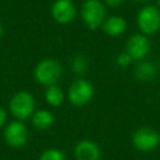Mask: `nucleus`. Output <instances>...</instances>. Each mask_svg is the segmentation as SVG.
<instances>
[{"label":"nucleus","mask_w":160,"mask_h":160,"mask_svg":"<svg viewBox=\"0 0 160 160\" xmlns=\"http://www.w3.org/2000/svg\"><path fill=\"white\" fill-rule=\"evenodd\" d=\"M33 76L35 81L41 86L49 87L57 85L62 76V64L54 58H44L34 67Z\"/></svg>","instance_id":"f257e3e1"},{"label":"nucleus","mask_w":160,"mask_h":160,"mask_svg":"<svg viewBox=\"0 0 160 160\" xmlns=\"http://www.w3.org/2000/svg\"><path fill=\"white\" fill-rule=\"evenodd\" d=\"M83 24L91 31L100 29L107 17V8L100 0H85L80 9Z\"/></svg>","instance_id":"f03ea898"},{"label":"nucleus","mask_w":160,"mask_h":160,"mask_svg":"<svg viewBox=\"0 0 160 160\" xmlns=\"http://www.w3.org/2000/svg\"><path fill=\"white\" fill-rule=\"evenodd\" d=\"M35 98L29 91L20 90L10 98L9 111L16 120L25 121L32 118L35 112Z\"/></svg>","instance_id":"7ed1b4c3"},{"label":"nucleus","mask_w":160,"mask_h":160,"mask_svg":"<svg viewBox=\"0 0 160 160\" xmlns=\"http://www.w3.org/2000/svg\"><path fill=\"white\" fill-rule=\"evenodd\" d=\"M136 24L140 33L147 36L160 31V10L157 6L146 5L140 8L136 16Z\"/></svg>","instance_id":"20e7f679"},{"label":"nucleus","mask_w":160,"mask_h":160,"mask_svg":"<svg viewBox=\"0 0 160 160\" xmlns=\"http://www.w3.org/2000/svg\"><path fill=\"white\" fill-rule=\"evenodd\" d=\"M94 96L92 83L83 78L75 80L67 90V99L75 108H82L91 102Z\"/></svg>","instance_id":"39448f33"},{"label":"nucleus","mask_w":160,"mask_h":160,"mask_svg":"<svg viewBox=\"0 0 160 160\" xmlns=\"http://www.w3.org/2000/svg\"><path fill=\"white\" fill-rule=\"evenodd\" d=\"M3 139L11 148H21L29 140V129L23 121L14 120L8 123L3 129Z\"/></svg>","instance_id":"423d86ee"},{"label":"nucleus","mask_w":160,"mask_h":160,"mask_svg":"<svg viewBox=\"0 0 160 160\" xmlns=\"http://www.w3.org/2000/svg\"><path fill=\"white\" fill-rule=\"evenodd\" d=\"M132 144L140 152H151L160 145L159 133L150 127H139L132 134Z\"/></svg>","instance_id":"0eeeda50"},{"label":"nucleus","mask_w":160,"mask_h":160,"mask_svg":"<svg viewBox=\"0 0 160 160\" xmlns=\"http://www.w3.org/2000/svg\"><path fill=\"white\" fill-rule=\"evenodd\" d=\"M151 49V43L148 36L142 33H136L129 36L125 45V52L131 55L133 60H144Z\"/></svg>","instance_id":"6e6552de"},{"label":"nucleus","mask_w":160,"mask_h":160,"mask_svg":"<svg viewBox=\"0 0 160 160\" xmlns=\"http://www.w3.org/2000/svg\"><path fill=\"white\" fill-rule=\"evenodd\" d=\"M51 16L58 24H69L76 19L77 7L73 0H55L51 7Z\"/></svg>","instance_id":"1a4fd4ad"},{"label":"nucleus","mask_w":160,"mask_h":160,"mask_svg":"<svg viewBox=\"0 0 160 160\" xmlns=\"http://www.w3.org/2000/svg\"><path fill=\"white\" fill-rule=\"evenodd\" d=\"M76 160H101V149L91 139H81L73 148Z\"/></svg>","instance_id":"9d476101"},{"label":"nucleus","mask_w":160,"mask_h":160,"mask_svg":"<svg viewBox=\"0 0 160 160\" xmlns=\"http://www.w3.org/2000/svg\"><path fill=\"white\" fill-rule=\"evenodd\" d=\"M101 29L110 38H120L126 32L127 22L121 16H111L105 19Z\"/></svg>","instance_id":"9b49d317"},{"label":"nucleus","mask_w":160,"mask_h":160,"mask_svg":"<svg viewBox=\"0 0 160 160\" xmlns=\"http://www.w3.org/2000/svg\"><path fill=\"white\" fill-rule=\"evenodd\" d=\"M157 67L153 62H148V60H139L134 67V77L136 80L140 82H151L153 81L157 76Z\"/></svg>","instance_id":"f8f14e48"},{"label":"nucleus","mask_w":160,"mask_h":160,"mask_svg":"<svg viewBox=\"0 0 160 160\" xmlns=\"http://www.w3.org/2000/svg\"><path fill=\"white\" fill-rule=\"evenodd\" d=\"M31 118L33 126L36 129H40V131L48 129L49 127L53 126L54 122H55V118H54L53 113L45 109H41L35 111Z\"/></svg>","instance_id":"ddd939ff"},{"label":"nucleus","mask_w":160,"mask_h":160,"mask_svg":"<svg viewBox=\"0 0 160 160\" xmlns=\"http://www.w3.org/2000/svg\"><path fill=\"white\" fill-rule=\"evenodd\" d=\"M44 98L48 105L58 108L64 103L65 99H66V94H65L64 90L59 86L53 85L49 86V87H46V90L44 92Z\"/></svg>","instance_id":"4468645a"},{"label":"nucleus","mask_w":160,"mask_h":160,"mask_svg":"<svg viewBox=\"0 0 160 160\" xmlns=\"http://www.w3.org/2000/svg\"><path fill=\"white\" fill-rule=\"evenodd\" d=\"M70 68L75 75L83 76L89 69V60L82 54H78L73 56L70 62Z\"/></svg>","instance_id":"2eb2a0df"},{"label":"nucleus","mask_w":160,"mask_h":160,"mask_svg":"<svg viewBox=\"0 0 160 160\" xmlns=\"http://www.w3.org/2000/svg\"><path fill=\"white\" fill-rule=\"evenodd\" d=\"M38 160H66V155L59 148H47L41 152Z\"/></svg>","instance_id":"dca6fc26"},{"label":"nucleus","mask_w":160,"mask_h":160,"mask_svg":"<svg viewBox=\"0 0 160 160\" xmlns=\"http://www.w3.org/2000/svg\"><path fill=\"white\" fill-rule=\"evenodd\" d=\"M133 62V58L131 57V55L127 52H122L116 57V64H118V66L122 67V68H126V67L131 66Z\"/></svg>","instance_id":"f3484780"},{"label":"nucleus","mask_w":160,"mask_h":160,"mask_svg":"<svg viewBox=\"0 0 160 160\" xmlns=\"http://www.w3.org/2000/svg\"><path fill=\"white\" fill-rule=\"evenodd\" d=\"M102 2L110 8H118L124 5L125 0H103Z\"/></svg>","instance_id":"a211bd4d"},{"label":"nucleus","mask_w":160,"mask_h":160,"mask_svg":"<svg viewBox=\"0 0 160 160\" xmlns=\"http://www.w3.org/2000/svg\"><path fill=\"white\" fill-rule=\"evenodd\" d=\"M7 120H8L7 111L2 107H0V128L5 126L6 123H7Z\"/></svg>","instance_id":"6ab92c4d"},{"label":"nucleus","mask_w":160,"mask_h":160,"mask_svg":"<svg viewBox=\"0 0 160 160\" xmlns=\"http://www.w3.org/2000/svg\"><path fill=\"white\" fill-rule=\"evenodd\" d=\"M3 34H5V28H3L2 23L0 22V38H2V36H3Z\"/></svg>","instance_id":"aec40b11"},{"label":"nucleus","mask_w":160,"mask_h":160,"mask_svg":"<svg viewBox=\"0 0 160 160\" xmlns=\"http://www.w3.org/2000/svg\"><path fill=\"white\" fill-rule=\"evenodd\" d=\"M133 1H135V2H138V3H146V2H148L149 0H133Z\"/></svg>","instance_id":"412c9836"},{"label":"nucleus","mask_w":160,"mask_h":160,"mask_svg":"<svg viewBox=\"0 0 160 160\" xmlns=\"http://www.w3.org/2000/svg\"><path fill=\"white\" fill-rule=\"evenodd\" d=\"M156 6H157V8L160 10V0H156Z\"/></svg>","instance_id":"4be33fe9"},{"label":"nucleus","mask_w":160,"mask_h":160,"mask_svg":"<svg viewBox=\"0 0 160 160\" xmlns=\"http://www.w3.org/2000/svg\"><path fill=\"white\" fill-rule=\"evenodd\" d=\"M159 142H160V132H159Z\"/></svg>","instance_id":"5701e85b"}]
</instances>
